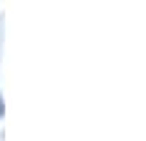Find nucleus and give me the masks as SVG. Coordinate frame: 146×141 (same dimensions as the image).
Instances as JSON below:
<instances>
[]
</instances>
